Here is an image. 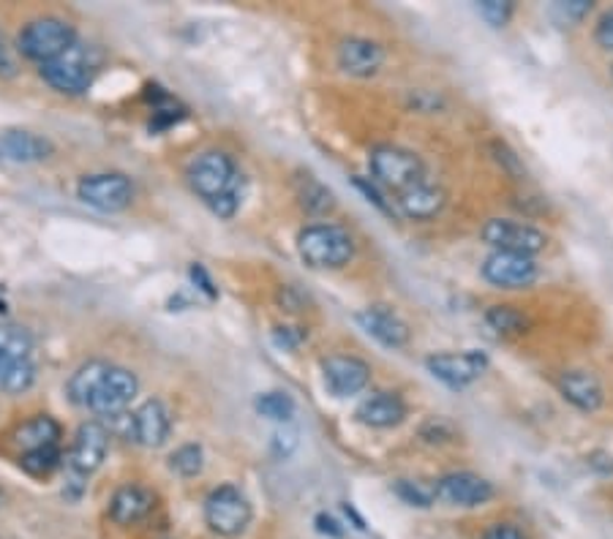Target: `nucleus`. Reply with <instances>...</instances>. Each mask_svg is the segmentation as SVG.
Segmentation results:
<instances>
[{
  "label": "nucleus",
  "instance_id": "7ed1b4c3",
  "mask_svg": "<svg viewBox=\"0 0 613 539\" xmlns=\"http://www.w3.org/2000/svg\"><path fill=\"white\" fill-rule=\"evenodd\" d=\"M96 68V46L74 42L61 57H55L52 63H44L39 72H42V79L52 90L63 93V96H83V93H88L90 85H94Z\"/></svg>",
  "mask_w": 613,
  "mask_h": 539
},
{
  "label": "nucleus",
  "instance_id": "2f4dec72",
  "mask_svg": "<svg viewBox=\"0 0 613 539\" xmlns=\"http://www.w3.org/2000/svg\"><path fill=\"white\" fill-rule=\"evenodd\" d=\"M513 3L507 0H480L477 3V14L488 22L491 28H505L513 17Z\"/></svg>",
  "mask_w": 613,
  "mask_h": 539
},
{
  "label": "nucleus",
  "instance_id": "4468645a",
  "mask_svg": "<svg viewBox=\"0 0 613 539\" xmlns=\"http://www.w3.org/2000/svg\"><path fill=\"white\" fill-rule=\"evenodd\" d=\"M437 498L450 507L474 509L494 498V485L474 472H450L437 479Z\"/></svg>",
  "mask_w": 613,
  "mask_h": 539
},
{
  "label": "nucleus",
  "instance_id": "7c9ffc66",
  "mask_svg": "<svg viewBox=\"0 0 613 539\" xmlns=\"http://www.w3.org/2000/svg\"><path fill=\"white\" fill-rule=\"evenodd\" d=\"M170 468L181 477H200L205 468V450L200 444H183L170 455Z\"/></svg>",
  "mask_w": 613,
  "mask_h": 539
},
{
  "label": "nucleus",
  "instance_id": "1a4fd4ad",
  "mask_svg": "<svg viewBox=\"0 0 613 539\" xmlns=\"http://www.w3.org/2000/svg\"><path fill=\"white\" fill-rule=\"evenodd\" d=\"M77 196L98 213H120L135 200V183L120 172H101L79 180Z\"/></svg>",
  "mask_w": 613,
  "mask_h": 539
},
{
  "label": "nucleus",
  "instance_id": "9d476101",
  "mask_svg": "<svg viewBox=\"0 0 613 539\" xmlns=\"http://www.w3.org/2000/svg\"><path fill=\"white\" fill-rule=\"evenodd\" d=\"M426 368L433 379L453 387V390H461V387H470L472 381H477L480 376L485 374V368H488V357L477 349L439 352V355L426 357Z\"/></svg>",
  "mask_w": 613,
  "mask_h": 539
},
{
  "label": "nucleus",
  "instance_id": "c85d7f7f",
  "mask_svg": "<svg viewBox=\"0 0 613 539\" xmlns=\"http://www.w3.org/2000/svg\"><path fill=\"white\" fill-rule=\"evenodd\" d=\"M61 450L57 448H42V450H31V452H22L20 457V466L25 468L31 477H50L52 472L61 468Z\"/></svg>",
  "mask_w": 613,
  "mask_h": 539
},
{
  "label": "nucleus",
  "instance_id": "a878e982",
  "mask_svg": "<svg viewBox=\"0 0 613 539\" xmlns=\"http://www.w3.org/2000/svg\"><path fill=\"white\" fill-rule=\"evenodd\" d=\"M392 494L401 498L404 504L418 509H428L437 502V483H423V479H396Z\"/></svg>",
  "mask_w": 613,
  "mask_h": 539
},
{
  "label": "nucleus",
  "instance_id": "bb28decb",
  "mask_svg": "<svg viewBox=\"0 0 613 539\" xmlns=\"http://www.w3.org/2000/svg\"><path fill=\"white\" fill-rule=\"evenodd\" d=\"M0 352L14 357H31L33 352V335L22 324L6 322L0 319Z\"/></svg>",
  "mask_w": 613,
  "mask_h": 539
},
{
  "label": "nucleus",
  "instance_id": "473e14b6",
  "mask_svg": "<svg viewBox=\"0 0 613 539\" xmlns=\"http://www.w3.org/2000/svg\"><path fill=\"white\" fill-rule=\"evenodd\" d=\"M420 439L426 444H450L455 442V428L444 417H431L420 425Z\"/></svg>",
  "mask_w": 613,
  "mask_h": 539
},
{
  "label": "nucleus",
  "instance_id": "58836bf2",
  "mask_svg": "<svg viewBox=\"0 0 613 539\" xmlns=\"http://www.w3.org/2000/svg\"><path fill=\"white\" fill-rule=\"evenodd\" d=\"M483 539H529L524 535V529H518L516 524H491L488 529L483 531Z\"/></svg>",
  "mask_w": 613,
  "mask_h": 539
},
{
  "label": "nucleus",
  "instance_id": "37998d69",
  "mask_svg": "<svg viewBox=\"0 0 613 539\" xmlns=\"http://www.w3.org/2000/svg\"><path fill=\"white\" fill-rule=\"evenodd\" d=\"M316 531L320 535H327V537H333V539H338V537H344V529H341V524L338 520L333 518V515H316Z\"/></svg>",
  "mask_w": 613,
  "mask_h": 539
},
{
  "label": "nucleus",
  "instance_id": "9b49d317",
  "mask_svg": "<svg viewBox=\"0 0 613 539\" xmlns=\"http://www.w3.org/2000/svg\"><path fill=\"white\" fill-rule=\"evenodd\" d=\"M485 281L496 289H526L537 281L540 268H537L535 257H524V254L510 251H494L485 257L483 268Z\"/></svg>",
  "mask_w": 613,
  "mask_h": 539
},
{
  "label": "nucleus",
  "instance_id": "cd10ccee",
  "mask_svg": "<svg viewBox=\"0 0 613 539\" xmlns=\"http://www.w3.org/2000/svg\"><path fill=\"white\" fill-rule=\"evenodd\" d=\"M485 324L499 335H520L529 327V319L513 309V305H491L485 311Z\"/></svg>",
  "mask_w": 613,
  "mask_h": 539
},
{
  "label": "nucleus",
  "instance_id": "c03bdc74",
  "mask_svg": "<svg viewBox=\"0 0 613 539\" xmlns=\"http://www.w3.org/2000/svg\"><path fill=\"white\" fill-rule=\"evenodd\" d=\"M587 461H589V466L594 468V472H600V474H613V455H611V452L594 450L592 455L587 457Z\"/></svg>",
  "mask_w": 613,
  "mask_h": 539
},
{
  "label": "nucleus",
  "instance_id": "c9c22d12",
  "mask_svg": "<svg viewBox=\"0 0 613 539\" xmlns=\"http://www.w3.org/2000/svg\"><path fill=\"white\" fill-rule=\"evenodd\" d=\"M589 11H592V0H562V3L553 6V17H557L562 25H576Z\"/></svg>",
  "mask_w": 613,
  "mask_h": 539
},
{
  "label": "nucleus",
  "instance_id": "dca6fc26",
  "mask_svg": "<svg viewBox=\"0 0 613 539\" xmlns=\"http://www.w3.org/2000/svg\"><path fill=\"white\" fill-rule=\"evenodd\" d=\"M170 431L172 414L159 398H150V401H144L140 409L131 414V442L142 444V448H161V444L170 439Z\"/></svg>",
  "mask_w": 613,
  "mask_h": 539
},
{
  "label": "nucleus",
  "instance_id": "0eeeda50",
  "mask_svg": "<svg viewBox=\"0 0 613 539\" xmlns=\"http://www.w3.org/2000/svg\"><path fill=\"white\" fill-rule=\"evenodd\" d=\"M205 524L218 537H240L251 524V502L235 485H218L205 498Z\"/></svg>",
  "mask_w": 613,
  "mask_h": 539
},
{
  "label": "nucleus",
  "instance_id": "2eb2a0df",
  "mask_svg": "<svg viewBox=\"0 0 613 539\" xmlns=\"http://www.w3.org/2000/svg\"><path fill=\"white\" fill-rule=\"evenodd\" d=\"M335 63L344 74L357 79H368L377 77L385 66V50L372 39L363 36H349L338 44V52H335Z\"/></svg>",
  "mask_w": 613,
  "mask_h": 539
},
{
  "label": "nucleus",
  "instance_id": "a211bd4d",
  "mask_svg": "<svg viewBox=\"0 0 613 539\" xmlns=\"http://www.w3.org/2000/svg\"><path fill=\"white\" fill-rule=\"evenodd\" d=\"M407 401L398 392H372L368 398H363L361 406L355 409L357 422L368 428H396L407 420Z\"/></svg>",
  "mask_w": 613,
  "mask_h": 539
},
{
  "label": "nucleus",
  "instance_id": "20e7f679",
  "mask_svg": "<svg viewBox=\"0 0 613 539\" xmlns=\"http://www.w3.org/2000/svg\"><path fill=\"white\" fill-rule=\"evenodd\" d=\"M189 185L196 196L213 205V202L224 200L229 194H243L240 191V175L233 155H227L224 150H205L196 155L186 170Z\"/></svg>",
  "mask_w": 613,
  "mask_h": 539
},
{
  "label": "nucleus",
  "instance_id": "ddd939ff",
  "mask_svg": "<svg viewBox=\"0 0 613 539\" xmlns=\"http://www.w3.org/2000/svg\"><path fill=\"white\" fill-rule=\"evenodd\" d=\"M109 452V431L104 422H83L74 433V444L72 452H68V466H72L74 474L79 477H88L101 468L104 457Z\"/></svg>",
  "mask_w": 613,
  "mask_h": 539
},
{
  "label": "nucleus",
  "instance_id": "f3484780",
  "mask_svg": "<svg viewBox=\"0 0 613 539\" xmlns=\"http://www.w3.org/2000/svg\"><path fill=\"white\" fill-rule=\"evenodd\" d=\"M357 322L372 338H377L381 346H390V349H404L409 344V335H412L409 324L387 305H368L366 311L357 314Z\"/></svg>",
  "mask_w": 613,
  "mask_h": 539
},
{
  "label": "nucleus",
  "instance_id": "e433bc0d",
  "mask_svg": "<svg viewBox=\"0 0 613 539\" xmlns=\"http://www.w3.org/2000/svg\"><path fill=\"white\" fill-rule=\"evenodd\" d=\"M305 338H309V330H303V327L279 324V327L273 330V341H276V346H281V349H298Z\"/></svg>",
  "mask_w": 613,
  "mask_h": 539
},
{
  "label": "nucleus",
  "instance_id": "79ce46f5",
  "mask_svg": "<svg viewBox=\"0 0 613 539\" xmlns=\"http://www.w3.org/2000/svg\"><path fill=\"white\" fill-rule=\"evenodd\" d=\"M191 281L196 283V287L202 289V292L207 294L211 300H216L218 298V289L213 287V281H211V276H207L205 268L202 265H191Z\"/></svg>",
  "mask_w": 613,
  "mask_h": 539
},
{
  "label": "nucleus",
  "instance_id": "412c9836",
  "mask_svg": "<svg viewBox=\"0 0 613 539\" xmlns=\"http://www.w3.org/2000/svg\"><path fill=\"white\" fill-rule=\"evenodd\" d=\"M444 205H448V191L437 183H426V180L398 194V211L412 222L437 218L444 211Z\"/></svg>",
  "mask_w": 613,
  "mask_h": 539
},
{
  "label": "nucleus",
  "instance_id": "72a5a7b5",
  "mask_svg": "<svg viewBox=\"0 0 613 539\" xmlns=\"http://www.w3.org/2000/svg\"><path fill=\"white\" fill-rule=\"evenodd\" d=\"M491 153H494V161L502 166V170L510 172V175L516 177V180H524L526 170H524V164H520L516 150L507 148V144L502 142V139H494V142H491Z\"/></svg>",
  "mask_w": 613,
  "mask_h": 539
},
{
  "label": "nucleus",
  "instance_id": "6ab92c4d",
  "mask_svg": "<svg viewBox=\"0 0 613 539\" xmlns=\"http://www.w3.org/2000/svg\"><path fill=\"white\" fill-rule=\"evenodd\" d=\"M559 392H562L567 403L576 406L578 411H587V414L603 409L605 403L603 385H600L598 376L589 374V370H564V374L559 376Z\"/></svg>",
  "mask_w": 613,
  "mask_h": 539
},
{
  "label": "nucleus",
  "instance_id": "f03ea898",
  "mask_svg": "<svg viewBox=\"0 0 613 539\" xmlns=\"http://www.w3.org/2000/svg\"><path fill=\"white\" fill-rule=\"evenodd\" d=\"M298 254L311 270H341L355 257V237L338 224H311L300 229Z\"/></svg>",
  "mask_w": 613,
  "mask_h": 539
},
{
  "label": "nucleus",
  "instance_id": "423d86ee",
  "mask_svg": "<svg viewBox=\"0 0 613 539\" xmlns=\"http://www.w3.org/2000/svg\"><path fill=\"white\" fill-rule=\"evenodd\" d=\"M368 166H372L374 183L379 188L396 191V194L423 183L426 177V166L420 155L407 148H398V144H377V148H372Z\"/></svg>",
  "mask_w": 613,
  "mask_h": 539
},
{
  "label": "nucleus",
  "instance_id": "f704fd0d",
  "mask_svg": "<svg viewBox=\"0 0 613 539\" xmlns=\"http://www.w3.org/2000/svg\"><path fill=\"white\" fill-rule=\"evenodd\" d=\"M355 188L361 191V194L366 196L368 205L377 207L379 213H385V216H396V211H392V202L385 200V194H381V188L374 183L372 177H355Z\"/></svg>",
  "mask_w": 613,
  "mask_h": 539
},
{
  "label": "nucleus",
  "instance_id": "49530a36",
  "mask_svg": "<svg viewBox=\"0 0 613 539\" xmlns=\"http://www.w3.org/2000/svg\"><path fill=\"white\" fill-rule=\"evenodd\" d=\"M611 74H613V66H611Z\"/></svg>",
  "mask_w": 613,
  "mask_h": 539
},
{
  "label": "nucleus",
  "instance_id": "5701e85b",
  "mask_svg": "<svg viewBox=\"0 0 613 539\" xmlns=\"http://www.w3.org/2000/svg\"><path fill=\"white\" fill-rule=\"evenodd\" d=\"M292 188L294 196H298V205L309 216H327V213L335 211V194L311 172H298L292 180Z\"/></svg>",
  "mask_w": 613,
  "mask_h": 539
},
{
  "label": "nucleus",
  "instance_id": "aec40b11",
  "mask_svg": "<svg viewBox=\"0 0 613 539\" xmlns=\"http://www.w3.org/2000/svg\"><path fill=\"white\" fill-rule=\"evenodd\" d=\"M155 509V494L144 485H123L109 498V518L118 526H135Z\"/></svg>",
  "mask_w": 613,
  "mask_h": 539
},
{
  "label": "nucleus",
  "instance_id": "4c0bfd02",
  "mask_svg": "<svg viewBox=\"0 0 613 539\" xmlns=\"http://www.w3.org/2000/svg\"><path fill=\"white\" fill-rule=\"evenodd\" d=\"M594 42H598L600 50L613 52V9L605 11V14L598 20V28H594Z\"/></svg>",
  "mask_w": 613,
  "mask_h": 539
},
{
  "label": "nucleus",
  "instance_id": "393cba45",
  "mask_svg": "<svg viewBox=\"0 0 613 539\" xmlns=\"http://www.w3.org/2000/svg\"><path fill=\"white\" fill-rule=\"evenodd\" d=\"M61 425H57L52 417H33V420L22 422L14 433L17 448H22V452L31 450H42V448H57L61 442Z\"/></svg>",
  "mask_w": 613,
  "mask_h": 539
},
{
  "label": "nucleus",
  "instance_id": "f8f14e48",
  "mask_svg": "<svg viewBox=\"0 0 613 539\" xmlns=\"http://www.w3.org/2000/svg\"><path fill=\"white\" fill-rule=\"evenodd\" d=\"M322 379L333 398H352L372 381V365L355 355H331L322 359Z\"/></svg>",
  "mask_w": 613,
  "mask_h": 539
},
{
  "label": "nucleus",
  "instance_id": "ea45409f",
  "mask_svg": "<svg viewBox=\"0 0 613 539\" xmlns=\"http://www.w3.org/2000/svg\"><path fill=\"white\" fill-rule=\"evenodd\" d=\"M279 305L283 311H292V314H298V311L305 309V298L294 287H283V289H279Z\"/></svg>",
  "mask_w": 613,
  "mask_h": 539
},
{
  "label": "nucleus",
  "instance_id": "39448f33",
  "mask_svg": "<svg viewBox=\"0 0 613 539\" xmlns=\"http://www.w3.org/2000/svg\"><path fill=\"white\" fill-rule=\"evenodd\" d=\"M74 42H77V31L72 22L61 20V17H42V20H33L22 28L17 36V50L22 57L44 66V63L61 57Z\"/></svg>",
  "mask_w": 613,
  "mask_h": 539
},
{
  "label": "nucleus",
  "instance_id": "a18cd8bd",
  "mask_svg": "<svg viewBox=\"0 0 613 539\" xmlns=\"http://www.w3.org/2000/svg\"><path fill=\"white\" fill-rule=\"evenodd\" d=\"M11 77H17V63H14V57H11L3 36H0V79H11Z\"/></svg>",
  "mask_w": 613,
  "mask_h": 539
},
{
  "label": "nucleus",
  "instance_id": "b1692460",
  "mask_svg": "<svg viewBox=\"0 0 613 539\" xmlns=\"http://www.w3.org/2000/svg\"><path fill=\"white\" fill-rule=\"evenodd\" d=\"M36 385V365L31 357H14L0 352V390L9 396H22Z\"/></svg>",
  "mask_w": 613,
  "mask_h": 539
},
{
  "label": "nucleus",
  "instance_id": "a19ab883",
  "mask_svg": "<svg viewBox=\"0 0 613 539\" xmlns=\"http://www.w3.org/2000/svg\"><path fill=\"white\" fill-rule=\"evenodd\" d=\"M294 448H298V433L294 431H279L273 436V452L279 457H289L294 452Z\"/></svg>",
  "mask_w": 613,
  "mask_h": 539
},
{
  "label": "nucleus",
  "instance_id": "f257e3e1",
  "mask_svg": "<svg viewBox=\"0 0 613 539\" xmlns=\"http://www.w3.org/2000/svg\"><path fill=\"white\" fill-rule=\"evenodd\" d=\"M140 392V379L129 368L90 359L79 365L68 379V401L79 409H90L101 417L123 414L126 406Z\"/></svg>",
  "mask_w": 613,
  "mask_h": 539
},
{
  "label": "nucleus",
  "instance_id": "4be33fe9",
  "mask_svg": "<svg viewBox=\"0 0 613 539\" xmlns=\"http://www.w3.org/2000/svg\"><path fill=\"white\" fill-rule=\"evenodd\" d=\"M50 139L31 134V131L11 129L0 134V159L11 161V164H39L47 161L52 155Z\"/></svg>",
  "mask_w": 613,
  "mask_h": 539
},
{
  "label": "nucleus",
  "instance_id": "c756f323",
  "mask_svg": "<svg viewBox=\"0 0 613 539\" xmlns=\"http://www.w3.org/2000/svg\"><path fill=\"white\" fill-rule=\"evenodd\" d=\"M257 411L262 417H268V420L273 422H289L294 417V401L292 396H287V392H262V396H257Z\"/></svg>",
  "mask_w": 613,
  "mask_h": 539
},
{
  "label": "nucleus",
  "instance_id": "6e6552de",
  "mask_svg": "<svg viewBox=\"0 0 613 539\" xmlns=\"http://www.w3.org/2000/svg\"><path fill=\"white\" fill-rule=\"evenodd\" d=\"M480 237L494 251L524 254V257H537L548 246L546 231L537 229L535 224L518 222V218H488L480 229Z\"/></svg>",
  "mask_w": 613,
  "mask_h": 539
}]
</instances>
